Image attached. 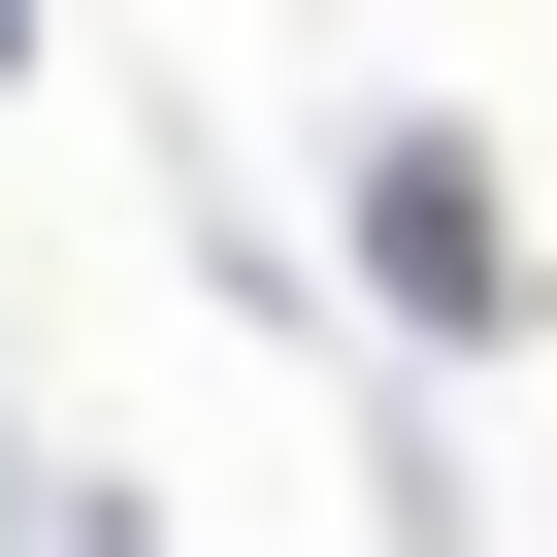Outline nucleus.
<instances>
[{
    "label": "nucleus",
    "instance_id": "obj_1",
    "mask_svg": "<svg viewBox=\"0 0 557 557\" xmlns=\"http://www.w3.org/2000/svg\"><path fill=\"white\" fill-rule=\"evenodd\" d=\"M361 262L426 329H524V230H492V132H361Z\"/></svg>",
    "mask_w": 557,
    "mask_h": 557
},
{
    "label": "nucleus",
    "instance_id": "obj_2",
    "mask_svg": "<svg viewBox=\"0 0 557 557\" xmlns=\"http://www.w3.org/2000/svg\"><path fill=\"white\" fill-rule=\"evenodd\" d=\"M0 34H34V0H0Z\"/></svg>",
    "mask_w": 557,
    "mask_h": 557
}]
</instances>
